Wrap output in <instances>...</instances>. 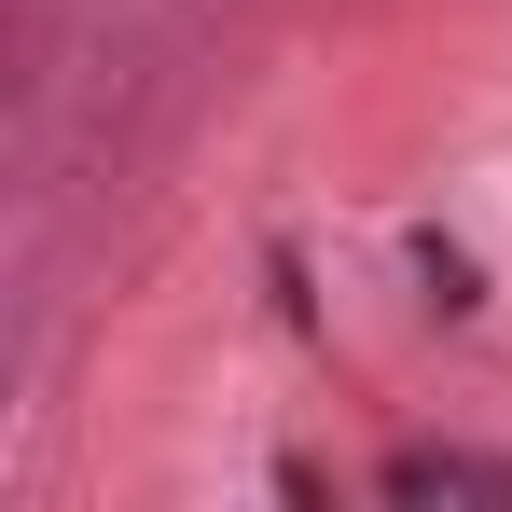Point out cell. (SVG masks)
Listing matches in <instances>:
<instances>
[{
  "label": "cell",
  "instance_id": "6da1fadb",
  "mask_svg": "<svg viewBox=\"0 0 512 512\" xmlns=\"http://www.w3.org/2000/svg\"><path fill=\"white\" fill-rule=\"evenodd\" d=\"M416 277H429V305H457V319H471V305H485V291H471V263L443 250V236H416Z\"/></svg>",
  "mask_w": 512,
  "mask_h": 512
}]
</instances>
